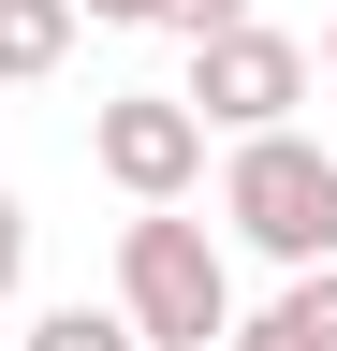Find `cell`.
<instances>
[{"instance_id":"cell-9","label":"cell","mask_w":337,"mask_h":351,"mask_svg":"<svg viewBox=\"0 0 337 351\" xmlns=\"http://www.w3.org/2000/svg\"><path fill=\"white\" fill-rule=\"evenodd\" d=\"M15 278H30V205L0 191V307H15Z\"/></svg>"},{"instance_id":"cell-1","label":"cell","mask_w":337,"mask_h":351,"mask_svg":"<svg viewBox=\"0 0 337 351\" xmlns=\"http://www.w3.org/2000/svg\"><path fill=\"white\" fill-rule=\"evenodd\" d=\"M220 219L264 263H337V147H308V132H235V176H220Z\"/></svg>"},{"instance_id":"cell-7","label":"cell","mask_w":337,"mask_h":351,"mask_svg":"<svg viewBox=\"0 0 337 351\" xmlns=\"http://www.w3.org/2000/svg\"><path fill=\"white\" fill-rule=\"evenodd\" d=\"M15 351H147V337H132V307H45Z\"/></svg>"},{"instance_id":"cell-3","label":"cell","mask_w":337,"mask_h":351,"mask_svg":"<svg viewBox=\"0 0 337 351\" xmlns=\"http://www.w3.org/2000/svg\"><path fill=\"white\" fill-rule=\"evenodd\" d=\"M293 103H308V44H279V29H205L191 44V117L205 132H279Z\"/></svg>"},{"instance_id":"cell-8","label":"cell","mask_w":337,"mask_h":351,"mask_svg":"<svg viewBox=\"0 0 337 351\" xmlns=\"http://www.w3.org/2000/svg\"><path fill=\"white\" fill-rule=\"evenodd\" d=\"M235 15H249V0H147V29H191V44H205V29H235Z\"/></svg>"},{"instance_id":"cell-10","label":"cell","mask_w":337,"mask_h":351,"mask_svg":"<svg viewBox=\"0 0 337 351\" xmlns=\"http://www.w3.org/2000/svg\"><path fill=\"white\" fill-rule=\"evenodd\" d=\"M73 15H103V29H147V0H73Z\"/></svg>"},{"instance_id":"cell-4","label":"cell","mask_w":337,"mask_h":351,"mask_svg":"<svg viewBox=\"0 0 337 351\" xmlns=\"http://www.w3.org/2000/svg\"><path fill=\"white\" fill-rule=\"evenodd\" d=\"M89 161H103L132 205H176L191 176H205V117H191V88H117V103L89 117Z\"/></svg>"},{"instance_id":"cell-6","label":"cell","mask_w":337,"mask_h":351,"mask_svg":"<svg viewBox=\"0 0 337 351\" xmlns=\"http://www.w3.org/2000/svg\"><path fill=\"white\" fill-rule=\"evenodd\" d=\"M73 59V0H0V88H45Z\"/></svg>"},{"instance_id":"cell-11","label":"cell","mask_w":337,"mask_h":351,"mask_svg":"<svg viewBox=\"0 0 337 351\" xmlns=\"http://www.w3.org/2000/svg\"><path fill=\"white\" fill-rule=\"evenodd\" d=\"M323 73H337V29H323Z\"/></svg>"},{"instance_id":"cell-12","label":"cell","mask_w":337,"mask_h":351,"mask_svg":"<svg viewBox=\"0 0 337 351\" xmlns=\"http://www.w3.org/2000/svg\"><path fill=\"white\" fill-rule=\"evenodd\" d=\"M0 351H15V337H0Z\"/></svg>"},{"instance_id":"cell-5","label":"cell","mask_w":337,"mask_h":351,"mask_svg":"<svg viewBox=\"0 0 337 351\" xmlns=\"http://www.w3.org/2000/svg\"><path fill=\"white\" fill-rule=\"evenodd\" d=\"M235 351H337V263H293V293L264 322H220Z\"/></svg>"},{"instance_id":"cell-2","label":"cell","mask_w":337,"mask_h":351,"mask_svg":"<svg viewBox=\"0 0 337 351\" xmlns=\"http://www.w3.org/2000/svg\"><path fill=\"white\" fill-rule=\"evenodd\" d=\"M117 307H132V337L147 351H205L235 322V278H220V234L176 205H147L132 234H117Z\"/></svg>"}]
</instances>
